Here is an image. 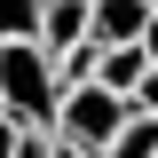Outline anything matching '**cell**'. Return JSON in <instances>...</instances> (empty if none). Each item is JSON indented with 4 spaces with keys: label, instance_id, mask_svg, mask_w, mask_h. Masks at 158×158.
<instances>
[{
    "label": "cell",
    "instance_id": "1",
    "mask_svg": "<svg viewBox=\"0 0 158 158\" xmlns=\"http://www.w3.org/2000/svg\"><path fill=\"white\" fill-rule=\"evenodd\" d=\"M0 111L16 118L24 135H56L63 79H56V56H48L40 40H8V48H0Z\"/></svg>",
    "mask_w": 158,
    "mask_h": 158
},
{
    "label": "cell",
    "instance_id": "2",
    "mask_svg": "<svg viewBox=\"0 0 158 158\" xmlns=\"http://www.w3.org/2000/svg\"><path fill=\"white\" fill-rule=\"evenodd\" d=\"M135 118V103L111 95L103 79H87V87H63V111H56V142H79L87 158H103L118 142V127Z\"/></svg>",
    "mask_w": 158,
    "mask_h": 158
},
{
    "label": "cell",
    "instance_id": "3",
    "mask_svg": "<svg viewBox=\"0 0 158 158\" xmlns=\"http://www.w3.org/2000/svg\"><path fill=\"white\" fill-rule=\"evenodd\" d=\"M142 24H150V0H95L87 40L95 48H142Z\"/></svg>",
    "mask_w": 158,
    "mask_h": 158
},
{
    "label": "cell",
    "instance_id": "4",
    "mask_svg": "<svg viewBox=\"0 0 158 158\" xmlns=\"http://www.w3.org/2000/svg\"><path fill=\"white\" fill-rule=\"evenodd\" d=\"M87 16H95V0H48V8H40V48H48V56L79 48V40H87Z\"/></svg>",
    "mask_w": 158,
    "mask_h": 158
},
{
    "label": "cell",
    "instance_id": "5",
    "mask_svg": "<svg viewBox=\"0 0 158 158\" xmlns=\"http://www.w3.org/2000/svg\"><path fill=\"white\" fill-rule=\"evenodd\" d=\"M142 71H150V56H142V48H103V63H95V79L111 87V95H127V103H135Z\"/></svg>",
    "mask_w": 158,
    "mask_h": 158
},
{
    "label": "cell",
    "instance_id": "6",
    "mask_svg": "<svg viewBox=\"0 0 158 158\" xmlns=\"http://www.w3.org/2000/svg\"><path fill=\"white\" fill-rule=\"evenodd\" d=\"M103 158H158V118H150V111H135L127 127H118V142H111Z\"/></svg>",
    "mask_w": 158,
    "mask_h": 158
},
{
    "label": "cell",
    "instance_id": "7",
    "mask_svg": "<svg viewBox=\"0 0 158 158\" xmlns=\"http://www.w3.org/2000/svg\"><path fill=\"white\" fill-rule=\"evenodd\" d=\"M40 8L48 0H0V48L8 40H40Z\"/></svg>",
    "mask_w": 158,
    "mask_h": 158
},
{
    "label": "cell",
    "instance_id": "8",
    "mask_svg": "<svg viewBox=\"0 0 158 158\" xmlns=\"http://www.w3.org/2000/svg\"><path fill=\"white\" fill-rule=\"evenodd\" d=\"M135 111H150V118H158V63L142 71V87H135Z\"/></svg>",
    "mask_w": 158,
    "mask_h": 158
},
{
    "label": "cell",
    "instance_id": "9",
    "mask_svg": "<svg viewBox=\"0 0 158 158\" xmlns=\"http://www.w3.org/2000/svg\"><path fill=\"white\" fill-rule=\"evenodd\" d=\"M16 150H24V127H16L8 111H0V158H16Z\"/></svg>",
    "mask_w": 158,
    "mask_h": 158
},
{
    "label": "cell",
    "instance_id": "10",
    "mask_svg": "<svg viewBox=\"0 0 158 158\" xmlns=\"http://www.w3.org/2000/svg\"><path fill=\"white\" fill-rule=\"evenodd\" d=\"M142 56H150V63H158V16H150V24H142Z\"/></svg>",
    "mask_w": 158,
    "mask_h": 158
},
{
    "label": "cell",
    "instance_id": "11",
    "mask_svg": "<svg viewBox=\"0 0 158 158\" xmlns=\"http://www.w3.org/2000/svg\"><path fill=\"white\" fill-rule=\"evenodd\" d=\"M48 158H87V150H79V142H56V135H48Z\"/></svg>",
    "mask_w": 158,
    "mask_h": 158
},
{
    "label": "cell",
    "instance_id": "12",
    "mask_svg": "<svg viewBox=\"0 0 158 158\" xmlns=\"http://www.w3.org/2000/svg\"><path fill=\"white\" fill-rule=\"evenodd\" d=\"M150 16H158V0H150Z\"/></svg>",
    "mask_w": 158,
    "mask_h": 158
}]
</instances>
